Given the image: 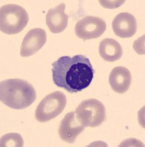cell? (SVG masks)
<instances>
[{
	"instance_id": "6da1fadb",
	"label": "cell",
	"mask_w": 145,
	"mask_h": 147,
	"mask_svg": "<svg viewBox=\"0 0 145 147\" xmlns=\"http://www.w3.org/2000/svg\"><path fill=\"white\" fill-rule=\"evenodd\" d=\"M51 71L53 83L70 94L87 88L95 74L90 60L82 55L59 57L52 63Z\"/></svg>"
},
{
	"instance_id": "7a4b0ae2",
	"label": "cell",
	"mask_w": 145,
	"mask_h": 147,
	"mask_svg": "<svg viewBox=\"0 0 145 147\" xmlns=\"http://www.w3.org/2000/svg\"><path fill=\"white\" fill-rule=\"evenodd\" d=\"M36 91L27 81L21 79H9L0 83L1 102L15 110L28 107L36 99Z\"/></svg>"
},
{
	"instance_id": "3957f363",
	"label": "cell",
	"mask_w": 145,
	"mask_h": 147,
	"mask_svg": "<svg viewBox=\"0 0 145 147\" xmlns=\"http://www.w3.org/2000/svg\"><path fill=\"white\" fill-rule=\"evenodd\" d=\"M29 22L27 10L20 5L8 4L0 9V30L8 35L21 32Z\"/></svg>"
},
{
	"instance_id": "277c9868",
	"label": "cell",
	"mask_w": 145,
	"mask_h": 147,
	"mask_svg": "<svg viewBox=\"0 0 145 147\" xmlns=\"http://www.w3.org/2000/svg\"><path fill=\"white\" fill-rule=\"evenodd\" d=\"M76 117L84 127H96L106 119L104 104L95 99L82 101L76 109Z\"/></svg>"
},
{
	"instance_id": "5b68a950",
	"label": "cell",
	"mask_w": 145,
	"mask_h": 147,
	"mask_svg": "<svg viewBox=\"0 0 145 147\" xmlns=\"http://www.w3.org/2000/svg\"><path fill=\"white\" fill-rule=\"evenodd\" d=\"M67 105L66 96L61 91H54L42 99L35 110V119L44 123L57 117Z\"/></svg>"
},
{
	"instance_id": "8992f818",
	"label": "cell",
	"mask_w": 145,
	"mask_h": 147,
	"mask_svg": "<svg viewBox=\"0 0 145 147\" xmlns=\"http://www.w3.org/2000/svg\"><path fill=\"white\" fill-rule=\"evenodd\" d=\"M106 23L97 16H87L76 24V35L84 40L98 38L105 32Z\"/></svg>"
},
{
	"instance_id": "52a82bcc",
	"label": "cell",
	"mask_w": 145,
	"mask_h": 147,
	"mask_svg": "<svg viewBox=\"0 0 145 147\" xmlns=\"http://www.w3.org/2000/svg\"><path fill=\"white\" fill-rule=\"evenodd\" d=\"M46 42V32L41 28L30 30L25 35L21 47V55L22 57H29L38 52Z\"/></svg>"
},
{
	"instance_id": "ba28073f",
	"label": "cell",
	"mask_w": 145,
	"mask_h": 147,
	"mask_svg": "<svg viewBox=\"0 0 145 147\" xmlns=\"http://www.w3.org/2000/svg\"><path fill=\"white\" fill-rule=\"evenodd\" d=\"M84 129V127L79 123L76 117L75 112H70L65 115L59 127L60 138L65 142L73 144L76 138Z\"/></svg>"
},
{
	"instance_id": "9c48e42d",
	"label": "cell",
	"mask_w": 145,
	"mask_h": 147,
	"mask_svg": "<svg viewBox=\"0 0 145 147\" xmlns=\"http://www.w3.org/2000/svg\"><path fill=\"white\" fill-rule=\"evenodd\" d=\"M112 29L117 36L122 38H130L136 32V18L129 13H120L114 18Z\"/></svg>"
},
{
	"instance_id": "30bf717a",
	"label": "cell",
	"mask_w": 145,
	"mask_h": 147,
	"mask_svg": "<svg viewBox=\"0 0 145 147\" xmlns=\"http://www.w3.org/2000/svg\"><path fill=\"white\" fill-rule=\"evenodd\" d=\"M65 4L61 3L55 8L49 9L47 13L46 24L53 33H60L67 27L68 15L65 13Z\"/></svg>"
},
{
	"instance_id": "8fae6325",
	"label": "cell",
	"mask_w": 145,
	"mask_h": 147,
	"mask_svg": "<svg viewBox=\"0 0 145 147\" xmlns=\"http://www.w3.org/2000/svg\"><path fill=\"white\" fill-rule=\"evenodd\" d=\"M131 80V74L128 69L123 66H117L111 72L109 84L114 91L124 94L130 88Z\"/></svg>"
},
{
	"instance_id": "7c38bea8",
	"label": "cell",
	"mask_w": 145,
	"mask_h": 147,
	"mask_svg": "<svg viewBox=\"0 0 145 147\" xmlns=\"http://www.w3.org/2000/svg\"><path fill=\"white\" fill-rule=\"evenodd\" d=\"M99 53L106 61L114 62L122 57V46L114 39L105 38L100 43Z\"/></svg>"
},
{
	"instance_id": "4fadbf2b",
	"label": "cell",
	"mask_w": 145,
	"mask_h": 147,
	"mask_svg": "<svg viewBox=\"0 0 145 147\" xmlns=\"http://www.w3.org/2000/svg\"><path fill=\"white\" fill-rule=\"evenodd\" d=\"M1 147H22L23 140L19 133H8L1 138Z\"/></svg>"
}]
</instances>
